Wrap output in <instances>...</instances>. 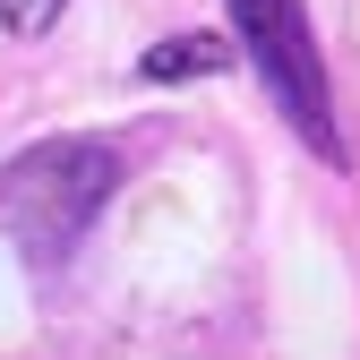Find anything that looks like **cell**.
Segmentation results:
<instances>
[{
    "instance_id": "obj_1",
    "label": "cell",
    "mask_w": 360,
    "mask_h": 360,
    "mask_svg": "<svg viewBox=\"0 0 360 360\" xmlns=\"http://www.w3.org/2000/svg\"><path fill=\"white\" fill-rule=\"evenodd\" d=\"M240 26H249V43H257L266 77L283 86V112H292L318 146H335L326 95H318V60H309V43H300V9H292V0H240Z\"/></svg>"
},
{
    "instance_id": "obj_2",
    "label": "cell",
    "mask_w": 360,
    "mask_h": 360,
    "mask_svg": "<svg viewBox=\"0 0 360 360\" xmlns=\"http://www.w3.org/2000/svg\"><path fill=\"white\" fill-rule=\"evenodd\" d=\"M52 18H60V0H0V26L9 34H43Z\"/></svg>"
}]
</instances>
